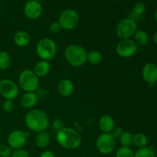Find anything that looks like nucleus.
<instances>
[{"label": "nucleus", "mask_w": 157, "mask_h": 157, "mask_svg": "<svg viewBox=\"0 0 157 157\" xmlns=\"http://www.w3.org/2000/svg\"><path fill=\"white\" fill-rule=\"evenodd\" d=\"M116 157H134V152L130 147H121L117 151Z\"/></svg>", "instance_id": "26"}, {"label": "nucleus", "mask_w": 157, "mask_h": 157, "mask_svg": "<svg viewBox=\"0 0 157 157\" xmlns=\"http://www.w3.org/2000/svg\"><path fill=\"white\" fill-rule=\"evenodd\" d=\"M155 153H156V157H157V150H156V151L155 152Z\"/></svg>", "instance_id": "38"}, {"label": "nucleus", "mask_w": 157, "mask_h": 157, "mask_svg": "<svg viewBox=\"0 0 157 157\" xmlns=\"http://www.w3.org/2000/svg\"><path fill=\"white\" fill-rule=\"evenodd\" d=\"M134 157H156L155 151L148 147L140 148L134 153Z\"/></svg>", "instance_id": "25"}, {"label": "nucleus", "mask_w": 157, "mask_h": 157, "mask_svg": "<svg viewBox=\"0 0 157 157\" xmlns=\"http://www.w3.org/2000/svg\"><path fill=\"white\" fill-rule=\"evenodd\" d=\"M146 10V6L143 2H137L134 5L133 9V12L136 16H140L144 13Z\"/></svg>", "instance_id": "27"}, {"label": "nucleus", "mask_w": 157, "mask_h": 157, "mask_svg": "<svg viewBox=\"0 0 157 157\" xmlns=\"http://www.w3.org/2000/svg\"><path fill=\"white\" fill-rule=\"evenodd\" d=\"M144 81L149 85L153 86L157 82V65L153 63H147L142 70Z\"/></svg>", "instance_id": "13"}, {"label": "nucleus", "mask_w": 157, "mask_h": 157, "mask_svg": "<svg viewBox=\"0 0 157 157\" xmlns=\"http://www.w3.org/2000/svg\"><path fill=\"white\" fill-rule=\"evenodd\" d=\"M39 157H55V155L51 150H45L40 154Z\"/></svg>", "instance_id": "34"}, {"label": "nucleus", "mask_w": 157, "mask_h": 157, "mask_svg": "<svg viewBox=\"0 0 157 157\" xmlns=\"http://www.w3.org/2000/svg\"><path fill=\"white\" fill-rule=\"evenodd\" d=\"M153 41L155 44H157V32H155L153 35Z\"/></svg>", "instance_id": "35"}, {"label": "nucleus", "mask_w": 157, "mask_h": 157, "mask_svg": "<svg viewBox=\"0 0 157 157\" xmlns=\"http://www.w3.org/2000/svg\"><path fill=\"white\" fill-rule=\"evenodd\" d=\"M12 64V58L7 52H0V70H7Z\"/></svg>", "instance_id": "22"}, {"label": "nucleus", "mask_w": 157, "mask_h": 157, "mask_svg": "<svg viewBox=\"0 0 157 157\" xmlns=\"http://www.w3.org/2000/svg\"><path fill=\"white\" fill-rule=\"evenodd\" d=\"M137 51V45L132 38L121 40L116 47L117 54L123 58L133 57Z\"/></svg>", "instance_id": "10"}, {"label": "nucleus", "mask_w": 157, "mask_h": 157, "mask_svg": "<svg viewBox=\"0 0 157 157\" xmlns=\"http://www.w3.org/2000/svg\"><path fill=\"white\" fill-rule=\"evenodd\" d=\"M24 13L29 19H37L42 13V6L38 0H29L24 6Z\"/></svg>", "instance_id": "12"}, {"label": "nucleus", "mask_w": 157, "mask_h": 157, "mask_svg": "<svg viewBox=\"0 0 157 157\" xmlns=\"http://www.w3.org/2000/svg\"><path fill=\"white\" fill-rule=\"evenodd\" d=\"M38 98L35 92H25L20 98V105L25 109H30L38 104Z\"/></svg>", "instance_id": "14"}, {"label": "nucleus", "mask_w": 157, "mask_h": 157, "mask_svg": "<svg viewBox=\"0 0 157 157\" xmlns=\"http://www.w3.org/2000/svg\"><path fill=\"white\" fill-rule=\"evenodd\" d=\"M12 154V150L6 144H1L0 145V157H10Z\"/></svg>", "instance_id": "29"}, {"label": "nucleus", "mask_w": 157, "mask_h": 157, "mask_svg": "<svg viewBox=\"0 0 157 157\" xmlns=\"http://www.w3.org/2000/svg\"><path fill=\"white\" fill-rule=\"evenodd\" d=\"M15 108V104L12 100H5L2 103V110L6 113H10Z\"/></svg>", "instance_id": "28"}, {"label": "nucleus", "mask_w": 157, "mask_h": 157, "mask_svg": "<svg viewBox=\"0 0 157 157\" xmlns=\"http://www.w3.org/2000/svg\"><path fill=\"white\" fill-rule=\"evenodd\" d=\"M87 52L82 46L72 44L67 46L64 51V57L72 67H81L87 61Z\"/></svg>", "instance_id": "3"}, {"label": "nucleus", "mask_w": 157, "mask_h": 157, "mask_svg": "<svg viewBox=\"0 0 157 157\" xmlns=\"http://www.w3.org/2000/svg\"><path fill=\"white\" fill-rule=\"evenodd\" d=\"M26 127L35 133L46 131L49 126V118L47 113L40 109L30 110L25 117Z\"/></svg>", "instance_id": "1"}, {"label": "nucleus", "mask_w": 157, "mask_h": 157, "mask_svg": "<svg viewBox=\"0 0 157 157\" xmlns=\"http://www.w3.org/2000/svg\"><path fill=\"white\" fill-rule=\"evenodd\" d=\"M18 84L25 92H35L39 87V78L33 71L26 69L20 73Z\"/></svg>", "instance_id": "5"}, {"label": "nucleus", "mask_w": 157, "mask_h": 157, "mask_svg": "<svg viewBox=\"0 0 157 157\" xmlns=\"http://www.w3.org/2000/svg\"><path fill=\"white\" fill-rule=\"evenodd\" d=\"M133 133L129 131H124L121 137L119 138L120 144L122 147H130L133 145Z\"/></svg>", "instance_id": "24"}, {"label": "nucleus", "mask_w": 157, "mask_h": 157, "mask_svg": "<svg viewBox=\"0 0 157 157\" xmlns=\"http://www.w3.org/2000/svg\"><path fill=\"white\" fill-rule=\"evenodd\" d=\"M137 31L136 21L132 18H125L118 22L116 28V34L121 40L129 39L134 35Z\"/></svg>", "instance_id": "6"}, {"label": "nucleus", "mask_w": 157, "mask_h": 157, "mask_svg": "<svg viewBox=\"0 0 157 157\" xmlns=\"http://www.w3.org/2000/svg\"><path fill=\"white\" fill-rule=\"evenodd\" d=\"M53 127L57 131L61 130V129L64 127V121L61 119H55L53 122Z\"/></svg>", "instance_id": "33"}, {"label": "nucleus", "mask_w": 157, "mask_h": 157, "mask_svg": "<svg viewBox=\"0 0 157 157\" xmlns=\"http://www.w3.org/2000/svg\"></svg>", "instance_id": "39"}, {"label": "nucleus", "mask_w": 157, "mask_h": 157, "mask_svg": "<svg viewBox=\"0 0 157 157\" xmlns=\"http://www.w3.org/2000/svg\"><path fill=\"white\" fill-rule=\"evenodd\" d=\"M102 54L100 52H98V51L94 50L87 53V61H88L90 64H93V65L99 64L102 61Z\"/></svg>", "instance_id": "23"}, {"label": "nucleus", "mask_w": 157, "mask_h": 157, "mask_svg": "<svg viewBox=\"0 0 157 157\" xmlns=\"http://www.w3.org/2000/svg\"><path fill=\"white\" fill-rule=\"evenodd\" d=\"M56 140L60 147L68 150H76L82 142V138L78 131L66 127L57 131Z\"/></svg>", "instance_id": "2"}, {"label": "nucleus", "mask_w": 157, "mask_h": 157, "mask_svg": "<svg viewBox=\"0 0 157 157\" xmlns=\"http://www.w3.org/2000/svg\"><path fill=\"white\" fill-rule=\"evenodd\" d=\"M155 20L157 22V9L156 10V12H155Z\"/></svg>", "instance_id": "36"}, {"label": "nucleus", "mask_w": 157, "mask_h": 157, "mask_svg": "<svg viewBox=\"0 0 157 157\" xmlns=\"http://www.w3.org/2000/svg\"><path fill=\"white\" fill-rule=\"evenodd\" d=\"M115 1H117V2H121V1H124V0H115Z\"/></svg>", "instance_id": "37"}, {"label": "nucleus", "mask_w": 157, "mask_h": 157, "mask_svg": "<svg viewBox=\"0 0 157 157\" xmlns=\"http://www.w3.org/2000/svg\"><path fill=\"white\" fill-rule=\"evenodd\" d=\"M19 94V89L15 81L10 79H3L0 81V95L5 100L14 101Z\"/></svg>", "instance_id": "9"}, {"label": "nucleus", "mask_w": 157, "mask_h": 157, "mask_svg": "<svg viewBox=\"0 0 157 157\" xmlns=\"http://www.w3.org/2000/svg\"><path fill=\"white\" fill-rule=\"evenodd\" d=\"M133 144L139 149L147 147L148 139L145 134L142 133H136L133 135Z\"/></svg>", "instance_id": "21"}, {"label": "nucleus", "mask_w": 157, "mask_h": 157, "mask_svg": "<svg viewBox=\"0 0 157 157\" xmlns=\"http://www.w3.org/2000/svg\"><path fill=\"white\" fill-rule=\"evenodd\" d=\"M100 130L104 133H110L115 127V121L110 115H103L98 122Z\"/></svg>", "instance_id": "15"}, {"label": "nucleus", "mask_w": 157, "mask_h": 157, "mask_svg": "<svg viewBox=\"0 0 157 157\" xmlns=\"http://www.w3.org/2000/svg\"><path fill=\"white\" fill-rule=\"evenodd\" d=\"M58 22L62 29L67 31L72 30L75 29L79 23V15L74 9H67L61 13Z\"/></svg>", "instance_id": "8"}, {"label": "nucleus", "mask_w": 157, "mask_h": 157, "mask_svg": "<svg viewBox=\"0 0 157 157\" xmlns=\"http://www.w3.org/2000/svg\"><path fill=\"white\" fill-rule=\"evenodd\" d=\"M123 133H124V130H123L121 127H115L110 133H111L112 136L117 140V139H119V138L121 137V136L122 135Z\"/></svg>", "instance_id": "32"}, {"label": "nucleus", "mask_w": 157, "mask_h": 157, "mask_svg": "<svg viewBox=\"0 0 157 157\" xmlns=\"http://www.w3.org/2000/svg\"><path fill=\"white\" fill-rule=\"evenodd\" d=\"M96 147L101 154H110L116 148V139L111 133H102L97 139Z\"/></svg>", "instance_id": "7"}, {"label": "nucleus", "mask_w": 157, "mask_h": 157, "mask_svg": "<svg viewBox=\"0 0 157 157\" xmlns=\"http://www.w3.org/2000/svg\"><path fill=\"white\" fill-rule=\"evenodd\" d=\"M28 136H29L28 133H25L22 130H14L11 132L8 136V145L13 150L21 149L27 142Z\"/></svg>", "instance_id": "11"}, {"label": "nucleus", "mask_w": 157, "mask_h": 157, "mask_svg": "<svg viewBox=\"0 0 157 157\" xmlns=\"http://www.w3.org/2000/svg\"><path fill=\"white\" fill-rule=\"evenodd\" d=\"M74 89L75 87L73 82L69 79H62L60 81L57 87L58 94L64 98L70 97L73 94Z\"/></svg>", "instance_id": "16"}, {"label": "nucleus", "mask_w": 157, "mask_h": 157, "mask_svg": "<svg viewBox=\"0 0 157 157\" xmlns=\"http://www.w3.org/2000/svg\"><path fill=\"white\" fill-rule=\"evenodd\" d=\"M61 29H61V26L58 21H53V22L51 23L50 25H49V30H50V32L53 34L58 33V32H61Z\"/></svg>", "instance_id": "31"}, {"label": "nucleus", "mask_w": 157, "mask_h": 157, "mask_svg": "<svg viewBox=\"0 0 157 157\" xmlns=\"http://www.w3.org/2000/svg\"><path fill=\"white\" fill-rule=\"evenodd\" d=\"M50 135L46 131L38 133L35 137V144L40 149L46 148L50 144Z\"/></svg>", "instance_id": "19"}, {"label": "nucleus", "mask_w": 157, "mask_h": 157, "mask_svg": "<svg viewBox=\"0 0 157 157\" xmlns=\"http://www.w3.org/2000/svg\"><path fill=\"white\" fill-rule=\"evenodd\" d=\"M10 157H29V154L25 150L21 148L14 150V151L12 152Z\"/></svg>", "instance_id": "30"}, {"label": "nucleus", "mask_w": 157, "mask_h": 157, "mask_svg": "<svg viewBox=\"0 0 157 157\" xmlns=\"http://www.w3.org/2000/svg\"><path fill=\"white\" fill-rule=\"evenodd\" d=\"M14 43L16 46L20 48L26 47L30 43L31 38L29 34L25 31H18L14 35Z\"/></svg>", "instance_id": "18"}, {"label": "nucleus", "mask_w": 157, "mask_h": 157, "mask_svg": "<svg viewBox=\"0 0 157 157\" xmlns=\"http://www.w3.org/2000/svg\"><path fill=\"white\" fill-rule=\"evenodd\" d=\"M36 53L41 60L50 61L57 53V45L54 40L49 38H41L36 45Z\"/></svg>", "instance_id": "4"}, {"label": "nucleus", "mask_w": 157, "mask_h": 157, "mask_svg": "<svg viewBox=\"0 0 157 157\" xmlns=\"http://www.w3.org/2000/svg\"><path fill=\"white\" fill-rule=\"evenodd\" d=\"M133 41L136 43V45L140 46H144L148 43L149 41V36L148 34L145 32V31L140 29V30L136 31L135 32L134 35H133Z\"/></svg>", "instance_id": "20"}, {"label": "nucleus", "mask_w": 157, "mask_h": 157, "mask_svg": "<svg viewBox=\"0 0 157 157\" xmlns=\"http://www.w3.org/2000/svg\"><path fill=\"white\" fill-rule=\"evenodd\" d=\"M50 71L51 64L49 61L41 60L35 64L33 71L38 78H42L48 75Z\"/></svg>", "instance_id": "17"}]
</instances>
